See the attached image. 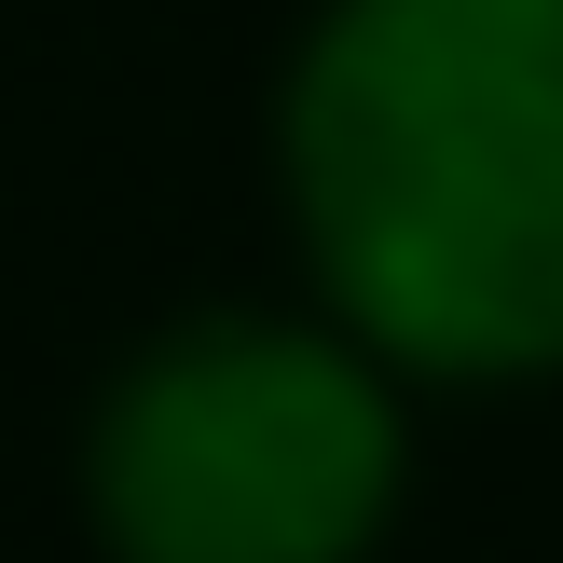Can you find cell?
I'll use <instances>...</instances> for the list:
<instances>
[{
	"label": "cell",
	"mask_w": 563,
	"mask_h": 563,
	"mask_svg": "<svg viewBox=\"0 0 563 563\" xmlns=\"http://www.w3.org/2000/svg\"><path fill=\"white\" fill-rule=\"evenodd\" d=\"M344 289L427 357L563 344V0H372L302 110Z\"/></svg>",
	"instance_id": "obj_1"
},
{
	"label": "cell",
	"mask_w": 563,
	"mask_h": 563,
	"mask_svg": "<svg viewBox=\"0 0 563 563\" xmlns=\"http://www.w3.org/2000/svg\"><path fill=\"white\" fill-rule=\"evenodd\" d=\"M385 495V427L330 357L220 344L110 440V522L137 563H330Z\"/></svg>",
	"instance_id": "obj_2"
}]
</instances>
